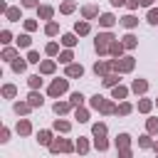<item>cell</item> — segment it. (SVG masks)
Listing matches in <instances>:
<instances>
[{"label":"cell","instance_id":"cell-47","mask_svg":"<svg viewBox=\"0 0 158 158\" xmlns=\"http://www.w3.org/2000/svg\"><path fill=\"white\" fill-rule=\"evenodd\" d=\"M94 146H96V151H106L109 148V141L106 138H94Z\"/></svg>","mask_w":158,"mask_h":158},{"label":"cell","instance_id":"cell-48","mask_svg":"<svg viewBox=\"0 0 158 158\" xmlns=\"http://www.w3.org/2000/svg\"><path fill=\"white\" fill-rule=\"evenodd\" d=\"M0 141H2V143H5V141H10V128H7V126H2V128H0Z\"/></svg>","mask_w":158,"mask_h":158},{"label":"cell","instance_id":"cell-21","mask_svg":"<svg viewBox=\"0 0 158 158\" xmlns=\"http://www.w3.org/2000/svg\"><path fill=\"white\" fill-rule=\"evenodd\" d=\"M52 128H54V131H59V133H67V131L72 128V123H69V121H64V118H54Z\"/></svg>","mask_w":158,"mask_h":158},{"label":"cell","instance_id":"cell-54","mask_svg":"<svg viewBox=\"0 0 158 158\" xmlns=\"http://www.w3.org/2000/svg\"><path fill=\"white\" fill-rule=\"evenodd\" d=\"M141 5H143V7H151V5H153V0H141Z\"/></svg>","mask_w":158,"mask_h":158},{"label":"cell","instance_id":"cell-45","mask_svg":"<svg viewBox=\"0 0 158 158\" xmlns=\"http://www.w3.org/2000/svg\"><path fill=\"white\" fill-rule=\"evenodd\" d=\"M0 42H2V44H10V42H12V32H10V30H2V32H0Z\"/></svg>","mask_w":158,"mask_h":158},{"label":"cell","instance_id":"cell-55","mask_svg":"<svg viewBox=\"0 0 158 158\" xmlns=\"http://www.w3.org/2000/svg\"><path fill=\"white\" fill-rule=\"evenodd\" d=\"M153 151H156V153H158V141H153Z\"/></svg>","mask_w":158,"mask_h":158},{"label":"cell","instance_id":"cell-40","mask_svg":"<svg viewBox=\"0 0 158 158\" xmlns=\"http://www.w3.org/2000/svg\"><path fill=\"white\" fill-rule=\"evenodd\" d=\"M44 52H47L49 57H59V44H57V42H49V44L44 47Z\"/></svg>","mask_w":158,"mask_h":158},{"label":"cell","instance_id":"cell-15","mask_svg":"<svg viewBox=\"0 0 158 158\" xmlns=\"http://www.w3.org/2000/svg\"><path fill=\"white\" fill-rule=\"evenodd\" d=\"M72 109V101H54V106H52V111L57 114V116H62V114H67Z\"/></svg>","mask_w":158,"mask_h":158},{"label":"cell","instance_id":"cell-12","mask_svg":"<svg viewBox=\"0 0 158 158\" xmlns=\"http://www.w3.org/2000/svg\"><path fill=\"white\" fill-rule=\"evenodd\" d=\"M99 25L109 30V27H114V25H116V17H114L111 12H104V15H99Z\"/></svg>","mask_w":158,"mask_h":158},{"label":"cell","instance_id":"cell-34","mask_svg":"<svg viewBox=\"0 0 158 158\" xmlns=\"http://www.w3.org/2000/svg\"><path fill=\"white\" fill-rule=\"evenodd\" d=\"M30 44H32V40H30V35H27V32L17 37V47H20V49H30Z\"/></svg>","mask_w":158,"mask_h":158},{"label":"cell","instance_id":"cell-20","mask_svg":"<svg viewBox=\"0 0 158 158\" xmlns=\"http://www.w3.org/2000/svg\"><path fill=\"white\" fill-rule=\"evenodd\" d=\"M12 109H15V114H17V116H25V114H30V109H32V106H30V101H15V106H12Z\"/></svg>","mask_w":158,"mask_h":158},{"label":"cell","instance_id":"cell-23","mask_svg":"<svg viewBox=\"0 0 158 158\" xmlns=\"http://www.w3.org/2000/svg\"><path fill=\"white\" fill-rule=\"evenodd\" d=\"M81 74H84V67L81 64H74V62L67 64V77H81Z\"/></svg>","mask_w":158,"mask_h":158},{"label":"cell","instance_id":"cell-51","mask_svg":"<svg viewBox=\"0 0 158 158\" xmlns=\"http://www.w3.org/2000/svg\"><path fill=\"white\" fill-rule=\"evenodd\" d=\"M138 5H141V0H126V7L128 10H138Z\"/></svg>","mask_w":158,"mask_h":158},{"label":"cell","instance_id":"cell-43","mask_svg":"<svg viewBox=\"0 0 158 158\" xmlns=\"http://www.w3.org/2000/svg\"><path fill=\"white\" fill-rule=\"evenodd\" d=\"M146 131L153 136V133H158V118H148L146 121Z\"/></svg>","mask_w":158,"mask_h":158},{"label":"cell","instance_id":"cell-8","mask_svg":"<svg viewBox=\"0 0 158 158\" xmlns=\"http://www.w3.org/2000/svg\"><path fill=\"white\" fill-rule=\"evenodd\" d=\"M123 49H126V47H123V42H118V40H114V42H111V47H109V54H111L114 59H121V54H123Z\"/></svg>","mask_w":158,"mask_h":158},{"label":"cell","instance_id":"cell-13","mask_svg":"<svg viewBox=\"0 0 158 158\" xmlns=\"http://www.w3.org/2000/svg\"><path fill=\"white\" fill-rule=\"evenodd\" d=\"M118 22H121V25H123V27H126V30H133V27H136V25H138V17H136V15H131V12H128V15H123V17H121V20H118Z\"/></svg>","mask_w":158,"mask_h":158},{"label":"cell","instance_id":"cell-10","mask_svg":"<svg viewBox=\"0 0 158 158\" xmlns=\"http://www.w3.org/2000/svg\"><path fill=\"white\" fill-rule=\"evenodd\" d=\"M131 91L133 94H146L148 91V81L146 79H133L131 81Z\"/></svg>","mask_w":158,"mask_h":158},{"label":"cell","instance_id":"cell-14","mask_svg":"<svg viewBox=\"0 0 158 158\" xmlns=\"http://www.w3.org/2000/svg\"><path fill=\"white\" fill-rule=\"evenodd\" d=\"M89 30H91V25H89V20H79V22H74V32L81 37V35H89Z\"/></svg>","mask_w":158,"mask_h":158},{"label":"cell","instance_id":"cell-3","mask_svg":"<svg viewBox=\"0 0 158 158\" xmlns=\"http://www.w3.org/2000/svg\"><path fill=\"white\" fill-rule=\"evenodd\" d=\"M67 89H69V79H54V81L49 84L47 94H49L52 99H57V96H62V94H64Z\"/></svg>","mask_w":158,"mask_h":158},{"label":"cell","instance_id":"cell-41","mask_svg":"<svg viewBox=\"0 0 158 158\" xmlns=\"http://www.w3.org/2000/svg\"><path fill=\"white\" fill-rule=\"evenodd\" d=\"M72 59H74L72 49H64V52H59V62H62V64H72Z\"/></svg>","mask_w":158,"mask_h":158},{"label":"cell","instance_id":"cell-32","mask_svg":"<svg viewBox=\"0 0 158 158\" xmlns=\"http://www.w3.org/2000/svg\"><path fill=\"white\" fill-rule=\"evenodd\" d=\"M131 111H133V106H131L128 101H121V104L116 106V114H118V116H128Z\"/></svg>","mask_w":158,"mask_h":158},{"label":"cell","instance_id":"cell-37","mask_svg":"<svg viewBox=\"0 0 158 158\" xmlns=\"http://www.w3.org/2000/svg\"><path fill=\"white\" fill-rule=\"evenodd\" d=\"M2 59H5V62H12V59H17V49H12V47H5V49H2Z\"/></svg>","mask_w":158,"mask_h":158},{"label":"cell","instance_id":"cell-46","mask_svg":"<svg viewBox=\"0 0 158 158\" xmlns=\"http://www.w3.org/2000/svg\"><path fill=\"white\" fill-rule=\"evenodd\" d=\"M27 62H30V64H40V52L30 49V52H27Z\"/></svg>","mask_w":158,"mask_h":158},{"label":"cell","instance_id":"cell-52","mask_svg":"<svg viewBox=\"0 0 158 158\" xmlns=\"http://www.w3.org/2000/svg\"><path fill=\"white\" fill-rule=\"evenodd\" d=\"M22 7H40L37 0H22Z\"/></svg>","mask_w":158,"mask_h":158},{"label":"cell","instance_id":"cell-4","mask_svg":"<svg viewBox=\"0 0 158 158\" xmlns=\"http://www.w3.org/2000/svg\"><path fill=\"white\" fill-rule=\"evenodd\" d=\"M27 101H30V106H32V109H37V106H42V104H44V96H42L37 89H30V94H27Z\"/></svg>","mask_w":158,"mask_h":158},{"label":"cell","instance_id":"cell-24","mask_svg":"<svg viewBox=\"0 0 158 158\" xmlns=\"http://www.w3.org/2000/svg\"><path fill=\"white\" fill-rule=\"evenodd\" d=\"M126 96H128V89H126V86L116 84V86L111 89V99H126Z\"/></svg>","mask_w":158,"mask_h":158},{"label":"cell","instance_id":"cell-6","mask_svg":"<svg viewBox=\"0 0 158 158\" xmlns=\"http://www.w3.org/2000/svg\"><path fill=\"white\" fill-rule=\"evenodd\" d=\"M15 131H17L20 136H30V133H32V123H30V118H20L17 126H15Z\"/></svg>","mask_w":158,"mask_h":158},{"label":"cell","instance_id":"cell-35","mask_svg":"<svg viewBox=\"0 0 158 158\" xmlns=\"http://www.w3.org/2000/svg\"><path fill=\"white\" fill-rule=\"evenodd\" d=\"M15 94H17V86L15 84H5L2 86V96L5 99H15Z\"/></svg>","mask_w":158,"mask_h":158},{"label":"cell","instance_id":"cell-50","mask_svg":"<svg viewBox=\"0 0 158 158\" xmlns=\"http://www.w3.org/2000/svg\"><path fill=\"white\" fill-rule=\"evenodd\" d=\"M118 158H133L131 148H118Z\"/></svg>","mask_w":158,"mask_h":158},{"label":"cell","instance_id":"cell-16","mask_svg":"<svg viewBox=\"0 0 158 158\" xmlns=\"http://www.w3.org/2000/svg\"><path fill=\"white\" fill-rule=\"evenodd\" d=\"M37 15H40V20H52L54 7H49V5H40V7H37Z\"/></svg>","mask_w":158,"mask_h":158},{"label":"cell","instance_id":"cell-17","mask_svg":"<svg viewBox=\"0 0 158 158\" xmlns=\"http://www.w3.org/2000/svg\"><path fill=\"white\" fill-rule=\"evenodd\" d=\"M121 42H123V47H126V49H136V44H138V37L128 32V35H123V37H121Z\"/></svg>","mask_w":158,"mask_h":158},{"label":"cell","instance_id":"cell-26","mask_svg":"<svg viewBox=\"0 0 158 158\" xmlns=\"http://www.w3.org/2000/svg\"><path fill=\"white\" fill-rule=\"evenodd\" d=\"M114 143H116V148H128V146H131V136H128V133H118Z\"/></svg>","mask_w":158,"mask_h":158},{"label":"cell","instance_id":"cell-31","mask_svg":"<svg viewBox=\"0 0 158 158\" xmlns=\"http://www.w3.org/2000/svg\"><path fill=\"white\" fill-rule=\"evenodd\" d=\"M27 86H30V89H40V86H42V77H40V74H30V77H27Z\"/></svg>","mask_w":158,"mask_h":158},{"label":"cell","instance_id":"cell-38","mask_svg":"<svg viewBox=\"0 0 158 158\" xmlns=\"http://www.w3.org/2000/svg\"><path fill=\"white\" fill-rule=\"evenodd\" d=\"M69 101H72V106H81V104H84V94H81V91H72Z\"/></svg>","mask_w":158,"mask_h":158},{"label":"cell","instance_id":"cell-5","mask_svg":"<svg viewBox=\"0 0 158 158\" xmlns=\"http://www.w3.org/2000/svg\"><path fill=\"white\" fill-rule=\"evenodd\" d=\"M133 67H136V59L133 57H121L118 59V72H133Z\"/></svg>","mask_w":158,"mask_h":158},{"label":"cell","instance_id":"cell-19","mask_svg":"<svg viewBox=\"0 0 158 158\" xmlns=\"http://www.w3.org/2000/svg\"><path fill=\"white\" fill-rule=\"evenodd\" d=\"M101 84H104V86H109V89H114V86L118 84V74H116V72H111V74L101 77Z\"/></svg>","mask_w":158,"mask_h":158},{"label":"cell","instance_id":"cell-57","mask_svg":"<svg viewBox=\"0 0 158 158\" xmlns=\"http://www.w3.org/2000/svg\"><path fill=\"white\" fill-rule=\"evenodd\" d=\"M156 158H158V156H156Z\"/></svg>","mask_w":158,"mask_h":158},{"label":"cell","instance_id":"cell-56","mask_svg":"<svg viewBox=\"0 0 158 158\" xmlns=\"http://www.w3.org/2000/svg\"><path fill=\"white\" fill-rule=\"evenodd\" d=\"M156 106H158V99H156Z\"/></svg>","mask_w":158,"mask_h":158},{"label":"cell","instance_id":"cell-49","mask_svg":"<svg viewBox=\"0 0 158 158\" xmlns=\"http://www.w3.org/2000/svg\"><path fill=\"white\" fill-rule=\"evenodd\" d=\"M25 30H27V32L37 30V20H25Z\"/></svg>","mask_w":158,"mask_h":158},{"label":"cell","instance_id":"cell-53","mask_svg":"<svg viewBox=\"0 0 158 158\" xmlns=\"http://www.w3.org/2000/svg\"><path fill=\"white\" fill-rule=\"evenodd\" d=\"M111 5H114V7H118V5H126V0H111Z\"/></svg>","mask_w":158,"mask_h":158},{"label":"cell","instance_id":"cell-44","mask_svg":"<svg viewBox=\"0 0 158 158\" xmlns=\"http://www.w3.org/2000/svg\"><path fill=\"white\" fill-rule=\"evenodd\" d=\"M146 20H148L151 25H158V7H151L148 15H146Z\"/></svg>","mask_w":158,"mask_h":158},{"label":"cell","instance_id":"cell-25","mask_svg":"<svg viewBox=\"0 0 158 158\" xmlns=\"http://www.w3.org/2000/svg\"><path fill=\"white\" fill-rule=\"evenodd\" d=\"M74 118H77L79 123H86V121H89V111H86L84 106H77V109H74Z\"/></svg>","mask_w":158,"mask_h":158},{"label":"cell","instance_id":"cell-9","mask_svg":"<svg viewBox=\"0 0 158 158\" xmlns=\"http://www.w3.org/2000/svg\"><path fill=\"white\" fill-rule=\"evenodd\" d=\"M54 69H57L54 59H42L40 62V74H54Z\"/></svg>","mask_w":158,"mask_h":158},{"label":"cell","instance_id":"cell-36","mask_svg":"<svg viewBox=\"0 0 158 158\" xmlns=\"http://www.w3.org/2000/svg\"><path fill=\"white\" fill-rule=\"evenodd\" d=\"M101 114H116V104L114 101H109V99H104V104H101Z\"/></svg>","mask_w":158,"mask_h":158},{"label":"cell","instance_id":"cell-22","mask_svg":"<svg viewBox=\"0 0 158 158\" xmlns=\"http://www.w3.org/2000/svg\"><path fill=\"white\" fill-rule=\"evenodd\" d=\"M91 136H94V138H106V123H101V121L94 123V126H91Z\"/></svg>","mask_w":158,"mask_h":158},{"label":"cell","instance_id":"cell-2","mask_svg":"<svg viewBox=\"0 0 158 158\" xmlns=\"http://www.w3.org/2000/svg\"><path fill=\"white\" fill-rule=\"evenodd\" d=\"M49 151L52 153H72V151H77V143H72L69 138H54L49 143Z\"/></svg>","mask_w":158,"mask_h":158},{"label":"cell","instance_id":"cell-18","mask_svg":"<svg viewBox=\"0 0 158 158\" xmlns=\"http://www.w3.org/2000/svg\"><path fill=\"white\" fill-rule=\"evenodd\" d=\"M10 67H12V72H17V74H22V72L27 69V59H22V57H17V59H12V62H10Z\"/></svg>","mask_w":158,"mask_h":158},{"label":"cell","instance_id":"cell-29","mask_svg":"<svg viewBox=\"0 0 158 158\" xmlns=\"http://www.w3.org/2000/svg\"><path fill=\"white\" fill-rule=\"evenodd\" d=\"M44 35H49V37H54V35H59V25H57L54 20H49V22L44 25Z\"/></svg>","mask_w":158,"mask_h":158},{"label":"cell","instance_id":"cell-33","mask_svg":"<svg viewBox=\"0 0 158 158\" xmlns=\"http://www.w3.org/2000/svg\"><path fill=\"white\" fill-rule=\"evenodd\" d=\"M77 153H79V156L89 153V141H86L84 136H79V141H77Z\"/></svg>","mask_w":158,"mask_h":158},{"label":"cell","instance_id":"cell-28","mask_svg":"<svg viewBox=\"0 0 158 158\" xmlns=\"http://www.w3.org/2000/svg\"><path fill=\"white\" fill-rule=\"evenodd\" d=\"M5 17H7L10 22H20V20H22V15H20V7H7Z\"/></svg>","mask_w":158,"mask_h":158},{"label":"cell","instance_id":"cell-7","mask_svg":"<svg viewBox=\"0 0 158 158\" xmlns=\"http://www.w3.org/2000/svg\"><path fill=\"white\" fill-rule=\"evenodd\" d=\"M81 17L84 20H96L99 17V7L96 5H84L81 7Z\"/></svg>","mask_w":158,"mask_h":158},{"label":"cell","instance_id":"cell-39","mask_svg":"<svg viewBox=\"0 0 158 158\" xmlns=\"http://www.w3.org/2000/svg\"><path fill=\"white\" fill-rule=\"evenodd\" d=\"M151 109H153V101H151V99H141V101H138V111H141V114H148Z\"/></svg>","mask_w":158,"mask_h":158},{"label":"cell","instance_id":"cell-42","mask_svg":"<svg viewBox=\"0 0 158 158\" xmlns=\"http://www.w3.org/2000/svg\"><path fill=\"white\" fill-rule=\"evenodd\" d=\"M138 146H141V148H153V141H151V133H143V136L138 138Z\"/></svg>","mask_w":158,"mask_h":158},{"label":"cell","instance_id":"cell-30","mask_svg":"<svg viewBox=\"0 0 158 158\" xmlns=\"http://www.w3.org/2000/svg\"><path fill=\"white\" fill-rule=\"evenodd\" d=\"M62 44H64V47H74V44H77V32H67V35H62Z\"/></svg>","mask_w":158,"mask_h":158},{"label":"cell","instance_id":"cell-11","mask_svg":"<svg viewBox=\"0 0 158 158\" xmlns=\"http://www.w3.org/2000/svg\"><path fill=\"white\" fill-rule=\"evenodd\" d=\"M52 141H54V138H52V131H47V128L37 131V143H40V146H47V148H49Z\"/></svg>","mask_w":158,"mask_h":158},{"label":"cell","instance_id":"cell-27","mask_svg":"<svg viewBox=\"0 0 158 158\" xmlns=\"http://www.w3.org/2000/svg\"><path fill=\"white\" fill-rule=\"evenodd\" d=\"M74 10H77V2H74V0H64V2L59 5V12H62V15H69V12H74Z\"/></svg>","mask_w":158,"mask_h":158},{"label":"cell","instance_id":"cell-1","mask_svg":"<svg viewBox=\"0 0 158 158\" xmlns=\"http://www.w3.org/2000/svg\"><path fill=\"white\" fill-rule=\"evenodd\" d=\"M114 40H116V37H114L111 32H99L96 40H94V49H96L99 54H109V47H111Z\"/></svg>","mask_w":158,"mask_h":158}]
</instances>
